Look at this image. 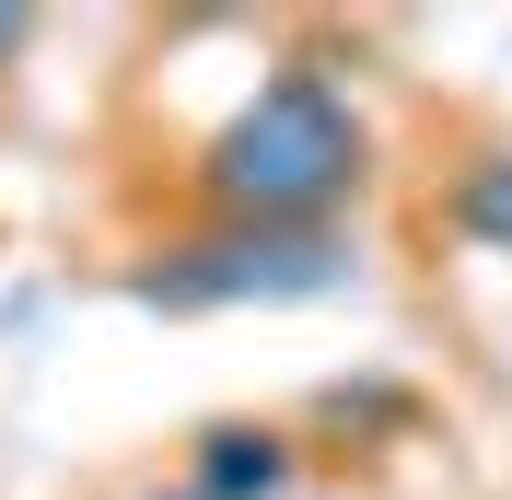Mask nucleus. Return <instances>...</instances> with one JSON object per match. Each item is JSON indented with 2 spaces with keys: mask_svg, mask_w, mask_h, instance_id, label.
I'll use <instances>...</instances> for the list:
<instances>
[{
  "mask_svg": "<svg viewBox=\"0 0 512 500\" xmlns=\"http://www.w3.org/2000/svg\"><path fill=\"white\" fill-rule=\"evenodd\" d=\"M373 175V128L326 70H268L198 152L210 221H268V233H326Z\"/></svg>",
  "mask_w": 512,
  "mask_h": 500,
  "instance_id": "nucleus-1",
  "label": "nucleus"
},
{
  "mask_svg": "<svg viewBox=\"0 0 512 500\" xmlns=\"http://www.w3.org/2000/svg\"><path fill=\"white\" fill-rule=\"evenodd\" d=\"M128 291L163 314H222V303H326L350 291V245L338 233H268V221H210L187 245H163L152 268H128Z\"/></svg>",
  "mask_w": 512,
  "mask_h": 500,
  "instance_id": "nucleus-2",
  "label": "nucleus"
},
{
  "mask_svg": "<svg viewBox=\"0 0 512 500\" xmlns=\"http://www.w3.org/2000/svg\"><path fill=\"white\" fill-rule=\"evenodd\" d=\"M187 489L198 500H280L291 489V442L268 431V419H222V431H198Z\"/></svg>",
  "mask_w": 512,
  "mask_h": 500,
  "instance_id": "nucleus-3",
  "label": "nucleus"
},
{
  "mask_svg": "<svg viewBox=\"0 0 512 500\" xmlns=\"http://www.w3.org/2000/svg\"><path fill=\"white\" fill-rule=\"evenodd\" d=\"M454 233L512 256V152H489V163H466V175H454Z\"/></svg>",
  "mask_w": 512,
  "mask_h": 500,
  "instance_id": "nucleus-4",
  "label": "nucleus"
},
{
  "mask_svg": "<svg viewBox=\"0 0 512 500\" xmlns=\"http://www.w3.org/2000/svg\"><path fill=\"white\" fill-rule=\"evenodd\" d=\"M24 47H35V12H24V0H0V70L24 59Z\"/></svg>",
  "mask_w": 512,
  "mask_h": 500,
  "instance_id": "nucleus-5",
  "label": "nucleus"
},
{
  "mask_svg": "<svg viewBox=\"0 0 512 500\" xmlns=\"http://www.w3.org/2000/svg\"><path fill=\"white\" fill-rule=\"evenodd\" d=\"M140 500H198V489H187V477H175V489H140Z\"/></svg>",
  "mask_w": 512,
  "mask_h": 500,
  "instance_id": "nucleus-6",
  "label": "nucleus"
}]
</instances>
